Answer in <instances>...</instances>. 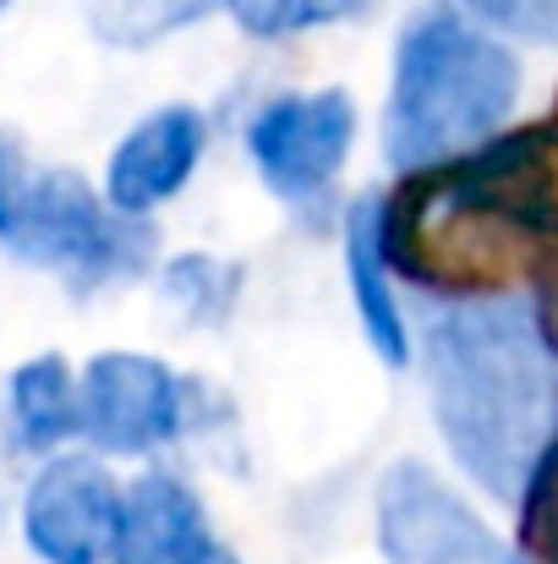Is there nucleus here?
Instances as JSON below:
<instances>
[{"mask_svg":"<svg viewBox=\"0 0 558 564\" xmlns=\"http://www.w3.org/2000/svg\"><path fill=\"white\" fill-rule=\"evenodd\" d=\"M422 368L455 466L532 516L558 466V351L537 307L471 296L427 313Z\"/></svg>","mask_w":558,"mask_h":564,"instance_id":"nucleus-1","label":"nucleus"},{"mask_svg":"<svg viewBox=\"0 0 558 564\" xmlns=\"http://www.w3.org/2000/svg\"><path fill=\"white\" fill-rule=\"evenodd\" d=\"M521 99L510 39L482 28L455 0H422L394 39L383 99V160L400 176L449 165L482 149Z\"/></svg>","mask_w":558,"mask_h":564,"instance_id":"nucleus-2","label":"nucleus"},{"mask_svg":"<svg viewBox=\"0 0 558 564\" xmlns=\"http://www.w3.org/2000/svg\"><path fill=\"white\" fill-rule=\"evenodd\" d=\"M0 247L61 274L77 296L138 280L154 263V225L116 214L77 171H44L0 132Z\"/></svg>","mask_w":558,"mask_h":564,"instance_id":"nucleus-3","label":"nucleus"},{"mask_svg":"<svg viewBox=\"0 0 558 564\" xmlns=\"http://www.w3.org/2000/svg\"><path fill=\"white\" fill-rule=\"evenodd\" d=\"M372 527L383 564H521V549L422 460H394L378 477Z\"/></svg>","mask_w":558,"mask_h":564,"instance_id":"nucleus-4","label":"nucleus"},{"mask_svg":"<svg viewBox=\"0 0 558 564\" xmlns=\"http://www.w3.org/2000/svg\"><path fill=\"white\" fill-rule=\"evenodd\" d=\"M203 383L143 351H99L83 368V438L99 455H149L203 416Z\"/></svg>","mask_w":558,"mask_h":564,"instance_id":"nucleus-5","label":"nucleus"},{"mask_svg":"<svg viewBox=\"0 0 558 564\" xmlns=\"http://www.w3.org/2000/svg\"><path fill=\"white\" fill-rule=\"evenodd\" d=\"M357 143V99L346 88L274 94L247 121V160L285 203H313L335 187Z\"/></svg>","mask_w":558,"mask_h":564,"instance_id":"nucleus-6","label":"nucleus"},{"mask_svg":"<svg viewBox=\"0 0 558 564\" xmlns=\"http://www.w3.org/2000/svg\"><path fill=\"white\" fill-rule=\"evenodd\" d=\"M121 482L94 455H55L22 499V538L44 564H105L121 527Z\"/></svg>","mask_w":558,"mask_h":564,"instance_id":"nucleus-7","label":"nucleus"},{"mask_svg":"<svg viewBox=\"0 0 558 564\" xmlns=\"http://www.w3.org/2000/svg\"><path fill=\"white\" fill-rule=\"evenodd\" d=\"M208 149V121L192 105H160L149 110L110 154L105 171V203L116 214H154L160 203H171L192 182V171L203 165Z\"/></svg>","mask_w":558,"mask_h":564,"instance_id":"nucleus-8","label":"nucleus"},{"mask_svg":"<svg viewBox=\"0 0 558 564\" xmlns=\"http://www.w3.org/2000/svg\"><path fill=\"white\" fill-rule=\"evenodd\" d=\"M214 549L219 543L197 488L171 471H143L138 482H127L110 564H208Z\"/></svg>","mask_w":558,"mask_h":564,"instance_id":"nucleus-9","label":"nucleus"},{"mask_svg":"<svg viewBox=\"0 0 558 564\" xmlns=\"http://www.w3.org/2000/svg\"><path fill=\"white\" fill-rule=\"evenodd\" d=\"M346 280H351L362 335L378 351V362L405 368L411 362V329H405V313H400V296H394V280H389V208H383L378 192L357 197L351 214H346Z\"/></svg>","mask_w":558,"mask_h":564,"instance_id":"nucleus-10","label":"nucleus"},{"mask_svg":"<svg viewBox=\"0 0 558 564\" xmlns=\"http://www.w3.org/2000/svg\"><path fill=\"white\" fill-rule=\"evenodd\" d=\"M6 416L17 449L50 455L83 433V378H72L61 357H33L6 383Z\"/></svg>","mask_w":558,"mask_h":564,"instance_id":"nucleus-11","label":"nucleus"},{"mask_svg":"<svg viewBox=\"0 0 558 564\" xmlns=\"http://www.w3.org/2000/svg\"><path fill=\"white\" fill-rule=\"evenodd\" d=\"M83 11L110 50H149L214 11H230V0H83Z\"/></svg>","mask_w":558,"mask_h":564,"instance_id":"nucleus-12","label":"nucleus"},{"mask_svg":"<svg viewBox=\"0 0 558 564\" xmlns=\"http://www.w3.org/2000/svg\"><path fill=\"white\" fill-rule=\"evenodd\" d=\"M160 296L182 313L186 324L214 329V324L230 318V307L241 296V269L225 263V258H208V252H182L160 269Z\"/></svg>","mask_w":558,"mask_h":564,"instance_id":"nucleus-13","label":"nucleus"},{"mask_svg":"<svg viewBox=\"0 0 558 564\" xmlns=\"http://www.w3.org/2000/svg\"><path fill=\"white\" fill-rule=\"evenodd\" d=\"M372 0H230V17L252 39H291L313 28H335L351 17H368Z\"/></svg>","mask_w":558,"mask_h":564,"instance_id":"nucleus-14","label":"nucleus"},{"mask_svg":"<svg viewBox=\"0 0 558 564\" xmlns=\"http://www.w3.org/2000/svg\"><path fill=\"white\" fill-rule=\"evenodd\" d=\"M482 28H493L499 39H521V44H548L558 50V0H460Z\"/></svg>","mask_w":558,"mask_h":564,"instance_id":"nucleus-15","label":"nucleus"},{"mask_svg":"<svg viewBox=\"0 0 558 564\" xmlns=\"http://www.w3.org/2000/svg\"><path fill=\"white\" fill-rule=\"evenodd\" d=\"M208 564H241V560H236L230 549H214V560H208Z\"/></svg>","mask_w":558,"mask_h":564,"instance_id":"nucleus-16","label":"nucleus"},{"mask_svg":"<svg viewBox=\"0 0 558 564\" xmlns=\"http://www.w3.org/2000/svg\"><path fill=\"white\" fill-rule=\"evenodd\" d=\"M6 6H11V0H0V11H6Z\"/></svg>","mask_w":558,"mask_h":564,"instance_id":"nucleus-17","label":"nucleus"}]
</instances>
